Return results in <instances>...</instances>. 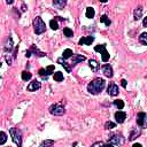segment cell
<instances>
[{"instance_id":"1","label":"cell","mask_w":147,"mask_h":147,"mask_svg":"<svg viewBox=\"0 0 147 147\" xmlns=\"http://www.w3.org/2000/svg\"><path fill=\"white\" fill-rule=\"evenodd\" d=\"M105 86H106L105 80H102V78H94L91 83H89V85H88V91H89L91 94L97 96V94H99V93L105 89Z\"/></svg>"},{"instance_id":"2","label":"cell","mask_w":147,"mask_h":147,"mask_svg":"<svg viewBox=\"0 0 147 147\" xmlns=\"http://www.w3.org/2000/svg\"><path fill=\"white\" fill-rule=\"evenodd\" d=\"M9 134H11L13 141L16 144V146L22 147V132L16 128H12V129H9Z\"/></svg>"},{"instance_id":"3","label":"cell","mask_w":147,"mask_h":147,"mask_svg":"<svg viewBox=\"0 0 147 147\" xmlns=\"http://www.w3.org/2000/svg\"><path fill=\"white\" fill-rule=\"evenodd\" d=\"M33 29H35V32L37 35H41L46 31V24L44 23V21L39 16H37L33 20Z\"/></svg>"},{"instance_id":"4","label":"cell","mask_w":147,"mask_h":147,"mask_svg":"<svg viewBox=\"0 0 147 147\" xmlns=\"http://www.w3.org/2000/svg\"><path fill=\"white\" fill-rule=\"evenodd\" d=\"M65 109L61 104H54L49 107V113L54 116H62L64 114Z\"/></svg>"},{"instance_id":"5","label":"cell","mask_w":147,"mask_h":147,"mask_svg":"<svg viewBox=\"0 0 147 147\" xmlns=\"http://www.w3.org/2000/svg\"><path fill=\"white\" fill-rule=\"evenodd\" d=\"M108 142L112 144L114 147H120L124 144V139L121 134H112L108 139Z\"/></svg>"},{"instance_id":"6","label":"cell","mask_w":147,"mask_h":147,"mask_svg":"<svg viewBox=\"0 0 147 147\" xmlns=\"http://www.w3.org/2000/svg\"><path fill=\"white\" fill-rule=\"evenodd\" d=\"M94 51L96 52H99V53H101V55H102V61L104 62H107L108 60H109V57H110V55H109V53H108V51L106 49V46L105 45H97L96 47H94Z\"/></svg>"},{"instance_id":"7","label":"cell","mask_w":147,"mask_h":147,"mask_svg":"<svg viewBox=\"0 0 147 147\" xmlns=\"http://www.w3.org/2000/svg\"><path fill=\"white\" fill-rule=\"evenodd\" d=\"M137 124L141 128L147 129V114L146 113H139L137 115Z\"/></svg>"},{"instance_id":"8","label":"cell","mask_w":147,"mask_h":147,"mask_svg":"<svg viewBox=\"0 0 147 147\" xmlns=\"http://www.w3.org/2000/svg\"><path fill=\"white\" fill-rule=\"evenodd\" d=\"M41 88V84H40V82H38V81H32L29 85H28V91H30V92H33V91H37V90H39Z\"/></svg>"},{"instance_id":"9","label":"cell","mask_w":147,"mask_h":147,"mask_svg":"<svg viewBox=\"0 0 147 147\" xmlns=\"http://www.w3.org/2000/svg\"><path fill=\"white\" fill-rule=\"evenodd\" d=\"M102 70H104V74H105V76L108 77V78H112L113 75H114V72H113V68L109 65V64H105L102 67Z\"/></svg>"},{"instance_id":"10","label":"cell","mask_w":147,"mask_h":147,"mask_svg":"<svg viewBox=\"0 0 147 147\" xmlns=\"http://www.w3.org/2000/svg\"><path fill=\"white\" fill-rule=\"evenodd\" d=\"M108 94L109 96H113V97H115V96L118 94V88H117L116 84H114V83H110L109 84V86H108Z\"/></svg>"},{"instance_id":"11","label":"cell","mask_w":147,"mask_h":147,"mask_svg":"<svg viewBox=\"0 0 147 147\" xmlns=\"http://www.w3.org/2000/svg\"><path fill=\"white\" fill-rule=\"evenodd\" d=\"M94 41V37L92 36H88V37H83L80 39V45H91Z\"/></svg>"},{"instance_id":"12","label":"cell","mask_w":147,"mask_h":147,"mask_svg":"<svg viewBox=\"0 0 147 147\" xmlns=\"http://www.w3.org/2000/svg\"><path fill=\"white\" fill-rule=\"evenodd\" d=\"M85 59H86V57H85L84 55H81V54H75V55L72 56V63H71V65H76V64H78L80 62H83Z\"/></svg>"},{"instance_id":"13","label":"cell","mask_w":147,"mask_h":147,"mask_svg":"<svg viewBox=\"0 0 147 147\" xmlns=\"http://www.w3.org/2000/svg\"><path fill=\"white\" fill-rule=\"evenodd\" d=\"M125 118H126V114L124 113V112H117L116 114H115V120H116V122L117 123H123L124 121H125Z\"/></svg>"},{"instance_id":"14","label":"cell","mask_w":147,"mask_h":147,"mask_svg":"<svg viewBox=\"0 0 147 147\" xmlns=\"http://www.w3.org/2000/svg\"><path fill=\"white\" fill-rule=\"evenodd\" d=\"M140 134H141V130H140L139 128H138V129H133L132 132H131L130 136H129V140L132 141V140H134L136 138H138Z\"/></svg>"},{"instance_id":"15","label":"cell","mask_w":147,"mask_h":147,"mask_svg":"<svg viewBox=\"0 0 147 147\" xmlns=\"http://www.w3.org/2000/svg\"><path fill=\"white\" fill-rule=\"evenodd\" d=\"M65 5H67L65 0H54V1H53V6H54L56 9H62Z\"/></svg>"},{"instance_id":"16","label":"cell","mask_w":147,"mask_h":147,"mask_svg":"<svg viewBox=\"0 0 147 147\" xmlns=\"http://www.w3.org/2000/svg\"><path fill=\"white\" fill-rule=\"evenodd\" d=\"M89 65H90V68H91V70H92L93 72H97V71L100 69V64H99L96 60H90V61H89Z\"/></svg>"},{"instance_id":"17","label":"cell","mask_w":147,"mask_h":147,"mask_svg":"<svg viewBox=\"0 0 147 147\" xmlns=\"http://www.w3.org/2000/svg\"><path fill=\"white\" fill-rule=\"evenodd\" d=\"M13 46H14L13 39H12V37H8L7 40H6V44H5V51H6V52H12Z\"/></svg>"},{"instance_id":"18","label":"cell","mask_w":147,"mask_h":147,"mask_svg":"<svg viewBox=\"0 0 147 147\" xmlns=\"http://www.w3.org/2000/svg\"><path fill=\"white\" fill-rule=\"evenodd\" d=\"M133 15H134V20H139V19H141V16H142V7L141 6H138L136 9H134V12H133Z\"/></svg>"},{"instance_id":"19","label":"cell","mask_w":147,"mask_h":147,"mask_svg":"<svg viewBox=\"0 0 147 147\" xmlns=\"http://www.w3.org/2000/svg\"><path fill=\"white\" fill-rule=\"evenodd\" d=\"M57 63H60V64L65 69V71H67V72H71V67H70V65H69V64H68L63 59H61V57H60V59H57Z\"/></svg>"},{"instance_id":"20","label":"cell","mask_w":147,"mask_h":147,"mask_svg":"<svg viewBox=\"0 0 147 147\" xmlns=\"http://www.w3.org/2000/svg\"><path fill=\"white\" fill-rule=\"evenodd\" d=\"M30 51H31V53H33V54H36L37 56H40V57L46 55L44 52H40V51H39V49L36 47V45H32V46H31V48H30Z\"/></svg>"},{"instance_id":"21","label":"cell","mask_w":147,"mask_h":147,"mask_svg":"<svg viewBox=\"0 0 147 147\" xmlns=\"http://www.w3.org/2000/svg\"><path fill=\"white\" fill-rule=\"evenodd\" d=\"M53 146H54V140L52 139H46L39 145V147H53Z\"/></svg>"},{"instance_id":"22","label":"cell","mask_w":147,"mask_h":147,"mask_svg":"<svg viewBox=\"0 0 147 147\" xmlns=\"http://www.w3.org/2000/svg\"><path fill=\"white\" fill-rule=\"evenodd\" d=\"M139 43L147 46V32H142V33L139 36Z\"/></svg>"},{"instance_id":"23","label":"cell","mask_w":147,"mask_h":147,"mask_svg":"<svg viewBox=\"0 0 147 147\" xmlns=\"http://www.w3.org/2000/svg\"><path fill=\"white\" fill-rule=\"evenodd\" d=\"M86 17L88 19H93L94 17V15H96V12H94V9L92 8V7H88V9H86Z\"/></svg>"},{"instance_id":"24","label":"cell","mask_w":147,"mask_h":147,"mask_svg":"<svg viewBox=\"0 0 147 147\" xmlns=\"http://www.w3.org/2000/svg\"><path fill=\"white\" fill-rule=\"evenodd\" d=\"M53 78H54V81H55V82H62V81H63V74H62V72H60V71H57V72H55V74H54Z\"/></svg>"},{"instance_id":"25","label":"cell","mask_w":147,"mask_h":147,"mask_svg":"<svg viewBox=\"0 0 147 147\" xmlns=\"http://www.w3.org/2000/svg\"><path fill=\"white\" fill-rule=\"evenodd\" d=\"M71 55H74V54H72V51H71L70 48L64 49L63 53H62V57H63V59H69V57H71Z\"/></svg>"},{"instance_id":"26","label":"cell","mask_w":147,"mask_h":147,"mask_svg":"<svg viewBox=\"0 0 147 147\" xmlns=\"http://www.w3.org/2000/svg\"><path fill=\"white\" fill-rule=\"evenodd\" d=\"M31 77H32V75H31L29 71H23V72H22V80H23V81L28 82V81L31 80Z\"/></svg>"},{"instance_id":"27","label":"cell","mask_w":147,"mask_h":147,"mask_svg":"<svg viewBox=\"0 0 147 147\" xmlns=\"http://www.w3.org/2000/svg\"><path fill=\"white\" fill-rule=\"evenodd\" d=\"M100 22H101V23H105L107 27H109V25H110V23H112V22H110V20L107 17V15H102V16L100 17Z\"/></svg>"},{"instance_id":"28","label":"cell","mask_w":147,"mask_h":147,"mask_svg":"<svg viewBox=\"0 0 147 147\" xmlns=\"http://www.w3.org/2000/svg\"><path fill=\"white\" fill-rule=\"evenodd\" d=\"M49 27H51L52 30H57V28H59L57 21H56L55 19H54V20H51V21H49Z\"/></svg>"},{"instance_id":"29","label":"cell","mask_w":147,"mask_h":147,"mask_svg":"<svg viewBox=\"0 0 147 147\" xmlns=\"http://www.w3.org/2000/svg\"><path fill=\"white\" fill-rule=\"evenodd\" d=\"M6 140H7V134L4 131H1L0 132V145H4L6 142Z\"/></svg>"},{"instance_id":"30","label":"cell","mask_w":147,"mask_h":147,"mask_svg":"<svg viewBox=\"0 0 147 147\" xmlns=\"http://www.w3.org/2000/svg\"><path fill=\"white\" fill-rule=\"evenodd\" d=\"M63 33H64V36L68 37V38L72 37V35H74V32H72V30H71L70 28H64V29H63Z\"/></svg>"},{"instance_id":"31","label":"cell","mask_w":147,"mask_h":147,"mask_svg":"<svg viewBox=\"0 0 147 147\" xmlns=\"http://www.w3.org/2000/svg\"><path fill=\"white\" fill-rule=\"evenodd\" d=\"M114 105H115L118 109H123V108H124V102H123V100L117 99V100H115V101H114Z\"/></svg>"},{"instance_id":"32","label":"cell","mask_w":147,"mask_h":147,"mask_svg":"<svg viewBox=\"0 0 147 147\" xmlns=\"http://www.w3.org/2000/svg\"><path fill=\"white\" fill-rule=\"evenodd\" d=\"M115 126H116V124H115L114 122H110V121L106 122V124H105V129H106V130H110V129H114Z\"/></svg>"},{"instance_id":"33","label":"cell","mask_w":147,"mask_h":147,"mask_svg":"<svg viewBox=\"0 0 147 147\" xmlns=\"http://www.w3.org/2000/svg\"><path fill=\"white\" fill-rule=\"evenodd\" d=\"M54 69H55V67H54V65H48V67L46 68V74H47V76H49L51 74H53Z\"/></svg>"},{"instance_id":"34","label":"cell","mask_w":147,"mask_h":147,"mask_svg":"<svg viewBox=\"0 0 147 147\" xmlns=\"http://www.w3.org/2000/svg\"><path fill=\"white\" fill-rule=\"evenodd\" d=\"M104 145H105V144H104L102 141H97V142H94L91 147H104Z\"/></svg>"},{"instance_id":"35","label":"cell","mask_w":147,"mask_h":147,"mask_svg":"<svg viewBox=\"0 0 147 147\" xmlns=\"http://www.w3.org/2000/svg\"><path fill=\"white\" fill-rule=\"evenodd\" d=\"M39 75L43 77H47V74H46V69H39Z\"/></svg>"},{"instance_id":"36","label":"cell","mask_w":147,"mask_h":147,"mask_svg":"<svg viewBox=\"0 0 147 147\" xmlns=\"http://www.w3.org/2000/svg\"><path fill=\"white\" fill-rule=\"evenodd\" d=\"M6 61H7V63L11 65L12 63H13V60H12V57H11V55H6Z\"/></svg>"},{"instance_id":"37","label":"cell","mask_w":147,"mask_h":147,"mask_svg":"<svg viewBox=\"0 0 147 147\" xmlns=\"http://www.w3.org/2000/svg\"><path fill=\"white\" fill-rule=\"evenodd\" d=\"M121 85H122V86L125 89V88H126V85H128V82H126L125 80H122V81H121Z\"/></svg>"},{"instance_id":"38","label":"cell","mask_w":147,"mask_h":147,"mask_svg":"<svg viewBox=\"0 0 147 147\" xmlns=\"http://www.w3.org/2000/svg\"><path fill=\"white\" fill-rule=\"evenodd\" d=\"M142 25H144L145 28H147V17H145V19H144V21H142Z\"/></svg>"},{"instance_id":"39","label":"cell","mask_w":147,"mask_h":147,"mask_svg":"<svg viewBox=\"0 0 147 147\" xmlns=\"http://www.w3.org/2000/svg\"><path fill=\"white\" fill-rule=\"evenodd\" d=\"M31 54H32V53H31V51H28V52H27V55H25V56H27V57H30V56H31Z\"/></svg>"},{"instance_id":"40","label":"cell","mask_w":147,"mask_h":147,"mask_svg":"<svg viewBox=\"0 0 147 147\" xmlns=\"http://www.w3.org/2000/svg\"><path fill=\"white\" fill-rule=\"evenodd\" d=\"M104 147H114V146H113L112 144H109V142H108V144H105V145H104Z\"/></svg>"},{"instance_id":"41","label":"cell","mask_w":147,"mask_h":147,"mask_svg":"<svg viewBox=\"0 0 147 147\" xmlns=\"http://www.w3.org/2000/svg\"><path fill=\"white\" fill-rule=\"evenodd\" d=\"M132 147H142V146H141V144H134Z\"/></svg>"},{"instance_id":"42","label":"cell","mask_w":147,"mask_h":147,"mask_svg":"<svg viewBox=\"0 0 147 147\" xmlns=\"http://www.w3.org/2000/svg\"><path fill=\"white\" fill-rule=\"evenodd\" d=\"M22 12H25V5L24 4L22 5Z\"/></svg>"}]
</instances>
